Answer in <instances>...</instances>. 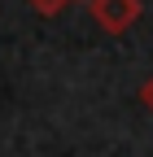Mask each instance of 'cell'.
<instances>
[{"label": "cell", "instance_id": "6da1fadb", "mask_svg": "<svg viewBox=\"0 0 153 157\" xmlns=\"http://www.w3.org/2000/svg\"><path fill=\"white\" fill-rule=\"evenodd\" d=\"M92 22H96L105 35H127L131 26L140 22V0H88Z\"/></svg>", "mask_w": 153, "mask_h": 157}, {"label": "cell", "instance_id": "7a4b0ae2", "mask_svg": "<svg viewBox=\"0 0 153 157\" xmlns=\"http://www.w3.org/2000/svg\"><path fill=\"white\" fill-rule=\"evenodd\" d=\"M26 5L35 9V13H44V17H53V13H61L70 0H26Z\"/></svg>", "mask_w": 153, "mask_h": 157}, {"label": "cell", "instance_id": "3957f363", "mask_svg": "<svg viewBox=\"0 0 153 157\" xmlns=\"http://www.w3.org/2000/svg\"><path fill=\"white\" fill-rule=\"evenodd\" d=\"M140 105H144V109L153 113V74L144 78V87H140Z\"/></svg>", "mask_w": 153, "mask_h": 157}]
</instances>
